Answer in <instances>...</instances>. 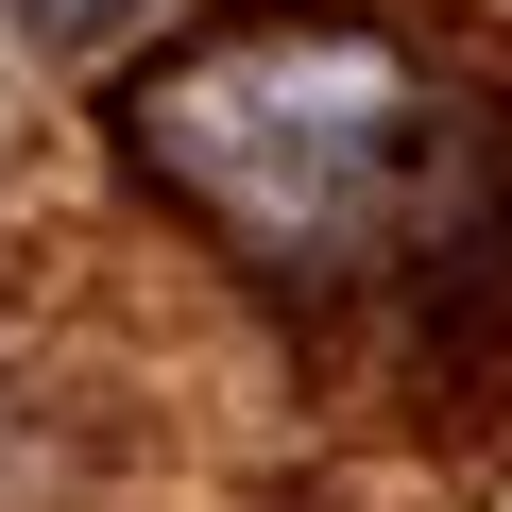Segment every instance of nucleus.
Returning <instances> with one entry per match:
<instances>
[{
	"mask_svg": "<svg viewBox=\"0 0 512 512\" xmlns=\"http://www.w3.org/2000/svg\"><path fill=\"white\" fill-rule=\"evenodd\" d=\"M120 171L291 325L512 342V86L376 0H239L120 69Z\"/></svg>",
	"mask_w": 512,
	"mask_h": 512,
	"instance_id": "nucleus-1",
	"label": "nucleus"
},
{
	"mask_svg": "<svg viewBox=\"0 0 512 512\" xmlns=\"http://www.w3.org/2000/svg\"><path fill=\"white\" fill-rule=\"evenodd\" d=\"M0 18H18L35 52H120V35H154L171 0H0Z\"/></svg>",
	"mask_w": 512,
	"mask_h": 512,
	"instance_id": "nucleus-2",
	"label": "nucleus"
}]
</instances>
